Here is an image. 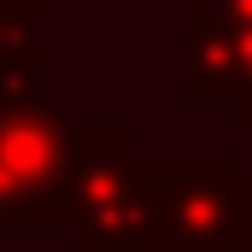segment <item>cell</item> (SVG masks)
Wrapping results in <instances>:
<instances>
[{
    "mask_svg": "<svg viewBox=\"0 0 252 252\" xmlns=\"http://www.w3.org/2000/svg\"><path fill=\"white\" fill-rule=\"evenodd\" d=\"M76 129L82 118L47 100L41 82L0 76V229H30L76 153Z\"/></svg>",
    "mask_w": 252,
    "mask_h": 252,
    "instance_id": "obj_1",
    "label": "cell"
},
{
    "mask_svg": "<svg viewBox=\"0 0 252 252\" xmlns=\"http://www.w3.org/2000/svg\"><path fill=\"white\" fill-rule=\"evenodd\" d=\"M247 188H252V176H241L229 147L170 153L141 252H217L229 241V223H235Z\"/></svg>",
    "mask_w": 252,
    "mask_h": 252,
    "instance_id": "obj_2",
    "label": "cell"
},
{
    "mask_svg": "<svg viewBox=\"0 0 252 252\" xmlns=\"http://www.w3.org/2000/svg\"><path fill=\"white\" fill-rule=\"evenodd\" d=\"M147 170V153L129 141L124 124H82L76 129V153L64 164L59 188L41 199V211L30 217V235H76L82 223H94L112 199H124Z\"/></svg>",
    "mask_w": 252,
    "mask_h": 252,
    "instance_id": "obj_3",
    "label": "cell"
},
{
    "mask_svg": "<svg viewBox=\"0 0 252 252\" xmlns=\"http://www.w3.org/2000/svg\"><path fill=\"white\" fill-rule=\"evenodd\" d=\"M176 94L229 100L235 94V30L199 12H176Z\"/></svg>",
    "mask_w": 252,
    "mask_h": 252,
    "instance_id": "obj_4",
    "label": "cell"
},
{
    "mask_svg": "<svg viewBox=\"0 0 252 252\" xmlns=\"http://www.w3.org/2000/svg\"><path fill=\"white\" fill-rule=\"evenodd\" d=\"M53 0H0V76H24V82H41L47 76V41H41V24H47Z\"/></svg>",
    "mask_w": 252,
    "mask_h": 252,
    "instance_id": "obj_5",
    "label": "cell"
},
{
    "mask_svg": "<svg viewBox=\"0 0 252 252\" xmlns=\"http://www.w3.org/2000/svg\"><path fill=\"white\" fill-rule=\"evenodd\" d=\"M235 118L252 129V30H235Z\"/></svg>",
    "mask_w": 252,
    "mask_h": 252,
    "instance_id": "obj_6",
    "label": "cell"
},
{
    "mask_svg": "<svg viewBox=\"0 0 252 252\" xmlns=\"http://www.w3.org/2000/svg\"><path fill=\"white\" fill-rule=\"evenodd\" d=\"M182 12H199V18H217L229 30H252V0H176Z\"/></svg>",
    "mask_w": 252,
    "mask_h": 252,
    "instance_id": "obj_7",
    "label": "cell"
},
{
    "mask_svg": "<svg viewBox=\"0 0 252 252\" xmlns=\"http://www.w3.org/2000/svg\"><path fill=\"white\" fill-rule=\"evenodd\" d=\"M217 252H252V188H247V199H241V211H235V223H229V241Z\"/></svg>",
    "mask_w": 252,
    "mask_h": 252,
    "instance_id": "obj_8",
    "label": "cell"
},
{
    "mask_svg": "<svg viewBox=\"0 0 252 252\" xmlns=\"http://www.w3.org/2000/svg\"><path fill=\"white\" fill-rule=\"evenodd\" d=\"M70 252H76V247H70Z\"/></svg>",
    "mask_w": 252,
    "mask_h": 252,
    "instance_id": "obj_9",
    "label": "cell"
}]
</instances>
